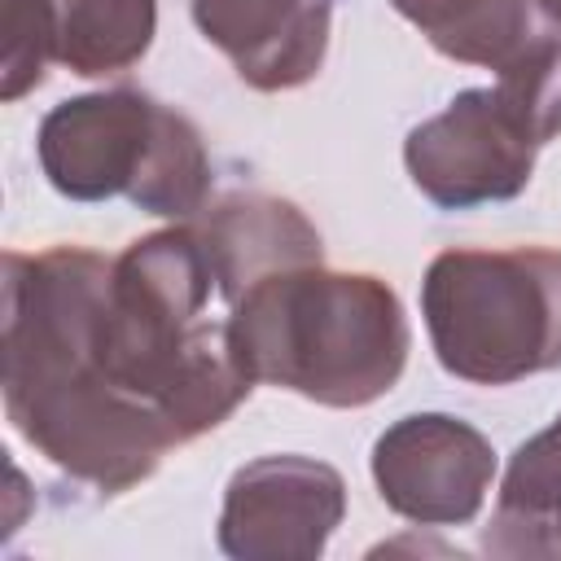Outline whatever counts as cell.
<instances>
[{"instance_id": "6da1fadb", "label": "cell", "mask_w": 561, "mask_h": 561, "mask_svg": "<svg viewBox=\"0 0 561 561\" xmlns=\"http://www.w3.org/2000/svg\"><path fill=\"white\" fill-rule=\"evenodd\" d=\"M110 259L88 245L4 254L0 386L9 425L96 495L153 478L175 447L162 416L123 394L101 359L96 320Z\"/></svg>"}, {"instance_id": "7a4b0ae2", "label": "cell", "mask_w": 561, "mask_h": 561, "mask_svg": "<svg viewBox=\"0 0 561 561\" xmlns=\"http://www.w3.org/2000/svg\"><path fill=\"white\" fill-rule=\"evenodd\" d=\"M215 272L193 219L136 237L110 259L96 346L110 381L149 403L175 447L224 425L259 386L232 342L228 316L210 320Z\"/></svg>"}, {"instance_id": "3957f363", "label": "cell", "mask_w": 561, "mask_h": 561, "mask_svg": "<svg viewBox=\"0 0 561 561\" xmlns=\"http://www.w3.org/2000/svg\"><path fill=\"white\" fill-rule=\"evenodd\" d=\"M232 342L259 386L320 408H368L408 368L412 329L399 294L373 272L324 263L254 280L228 307Z\"/></svg>"}, {"instance_id": "277c9868", "label": "cell", "mask_w": 561, "mask_h": 561, "mask_svg": "<svg viewBox=\"0 0 561 561\" xmlns=\"http://www.w3.org/2000/svg\"><path fill=\"white\" fill-rule=\"evenodd\" d=\"M44 180L70 202L127 197L184 224L210 202V153L188 114L140 88L88 92L53 105L35 131Z\"/></svg>"}, {"instance_id": "5b68a950", "label": "cell", "mask_w": 561, "mask_h": 561, "mask_svg": "<svg viewBox=\"0 0 561 561\" xmlns=\"http://www.w3.org/2000/svg\"><path fill=\"white\" fill-rule=\"evenodd\" d=\"M421 316L443 373L513 386L561 368V250H443L421 276Z\"/></svg>"}, {"instance_id": "8992f818", "label": "cell", "mask_w": 561, "mask_h": 561, "mask_svg": "<svg viewBox=\"0 0 561 561\" xmlns=\"http://www.w3.org/2000/svg\"><path fill=\"white\" fill-rule=\"evenodd\" d=\"M561 136V39L495 75L486 88L456 92L403 140L408 180L438 210L513 202L535 175V158Z\"/></svg>"}, {"instance_id": "52a82bcc", "label": "cell", "mask_w": 561, "mask_h": 561, "mask_svg": "<svg viewBox=\"0 0 561 561\" xmlns=\"http://www.w3.org/2000/svg\"><path fill=\"white\" fill-rule=\"evenodd\" d=\"M346 517V482L316 456H259L224 486L219 552L232 561H316Z\"/></svg>"}, {"instance_id": "ba28073f", "label": "cell", "mask_w": 561, "mask_h": 561, "mask_svg": "<svg viewBox=\"0 0 561 561\" xmlns=\"http://www.w3.org/2000/svg\"><path fill=\"white\" fill-rule=\"evenodd\" d=\"M381 504L416 526H465L482 513L495 482L491 438L451 412H412L373 443Z\"/></svg>"}, {"instance_id": "9c48e42d", "label": "cell", "mask_w": 561, "mask_h": 561, "mask_svg": "<svg viewBox=\"0 0 561 561\" xmlns=\"http://www.w3.org/2000/svg\"><path fill=\"white\" fill-rule=\"evenodd\" d=\"M206 44L254 92H289L320 75L333 0H188Z\"/></svg>"}, {"instance_id": "30bf717a", "label": "cell", "mask_w": 561, "mask_h": 561, "mask_svg": "<svg viewBox=\"0 0 561 561\" xmlns=\"http://www.w3.org/2000/svg\"><path fill=\"white\" fill-rule=\"evenodd\" d=\"M193 228L206 245L215 294L228 307L272 272L324 263V241L316 224L276 193H228L206 206Z\"/></svg>"}, {"instance_id": "8fae6325", "label": "cell", "mask_w": 561, "mask_h": 561, "mask_svg": "<svg viewBox=\"0 0 561 561\" xmlns=\"http://www.w3.org/2000/svg\"><path fill=\"white\" fill-rule=\"evenodd\" d=\"M390 4L443 57L495 75L513 70L517 61L535 57L557 39L535 0H390Z\"/></svg>"}, {"instance_id": "7c38bea8", "label": "cell", "mask_w": 561, "mask_h": 561, "mask_svg": "<svg viewBox=\"0 0 561 561\" xmlns=\"http://www.w3.org/2000/svg\"><path fill=\"white\" fill-rule=\"evenodd\" d=\"M53 4V57L79 79H105L131 70L158 31L153 0H48Z\"/></svg>"}, {"instance_id": "4fadbf2b", "label": "cell", "mask_w": 561, "mask_h": 561, "mask_svg": "<svg viewBox=\"0 0 561 561\" xmlns=\"http://www.w3.org/2000/svg\"><path fill=\"white\" fill-rule=\"evenodd\" d=\"M53 57V4L48 0H4V70L0 96L18 101L44 83Z\"/></svg>"}, {"instance_id": "5bb4252c", "label": "cell", "mask_w": 561, "mask_h": 561, "mask_svg": "<svg viewBox=\"0 0 561 561\" xmlns=\"http://www.w3.org/2000/svg\"><path fill=\"white\" fill-rule=\"evenodd\" d=\"M539 561H561V513L552 517V526L543 530V543H539Z\"/></svg>"}, {"instance_id": "9a60e30c", "label": "cell", "mask_w": 561, "mask_h": 561, "mask_svg": "<svg viewBox=\"0 0 561 561\" xmlns=\"http://www.w3.org/2000/svg\"><path fill=\"white\" fill-rule=\"evenodd\" d=\"M539 4V13H543V22L552 26V35L561 39V0H535Z\"/></svg>"}]
</instances>
